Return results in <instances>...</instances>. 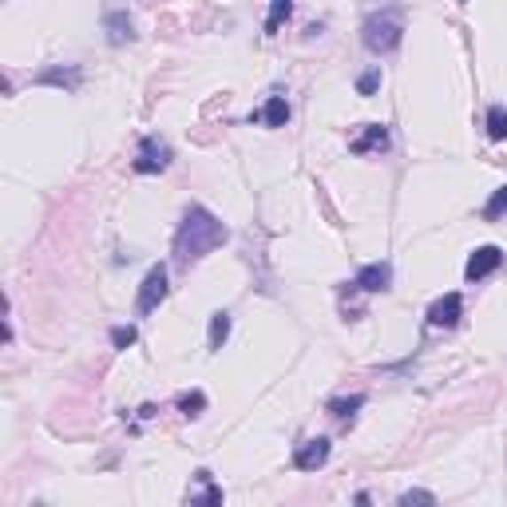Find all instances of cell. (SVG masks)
Instances as JSON below:
<instances>
[{
  "mask_svg": "<svg viewBox=\"0 0 507 507\" xmlns=\"http://www.w3.org/2000/svg\"><path fill=\"white\" fill-rule=\"evenodd\" d=\"M226 242V226L210 214L207 207H191L179 222V234H175V266L191 269L194 261H202L210 250H218Z\"/></svg>",
  "mask_w": 507,
  "mask_h": 507,
  "instance_id": "1",
  "label": "cell"
},
{
  "mask_svg": "<svg viewBox=\"0 0 507 507\" xmlns=\"http://www.w3.org/2000/svg\"><path fill=\"white\" fill-rule=\"evenodd\" d=\"M361 40H365V48H369V52H377V56L396 52L401 40H404L401 16H396V12H373L365 24H361Z\"/></svg>",
  "mask_w": 507,
  "mask_h": 507,
  "instance_id": "2",
  "label": "cell"
},
{
  "mask_svg": "<svg viewBox=\"0 0 507 507\" xmlns=\"http://www.w3.org/2000/svg\"><path fill=\"white\" fill-rule=\"evenodd\" d=\"M167 266H151L147 269V277H143V285H139V298H135V309L139 314H151V309H159V301L167 298Z\"/></svg>",
  "mask_w": 507,
  "mask_h": 507,
  "instance_id": "3",
  "label": "cell"
},
{
  "mask_svg": "<svg viewBox=\"0 0 507 507\" xmlns=\"http://www.w3.org/2000/svg\"><path fill=\"white\" fill-rule=\"evenodd\" d=\"M171 167V147H167L163 139H155V135H147V139L139 143V159H135V171L139 175H159Z\"/></svg>",
  "mask_w": 507,
  "mask_h": 507,
  "instance_id": "4",
  "label": "cell"
},
{
  "mask_svg": "<svg viewBox=\"0 0 507 507\" xmlns=\"http://www.w3.org/2000/svg\"><path fill=\"white\" fill-rule=\"evenodd\" d=\"M460 317H464L460 293H444V298H436L433 306H428V325L433 329H452V325H460Z\"/></svg>",
  "mask_w": 507,
  "mask_h": 507,
  "instance_id": "5",
  "label": "cell"
},
{
  "mask_svg": "<svg viewBox=\"0 0 507 507\" xmlns=\"http://www.w3.org/2000/svg\"><path fill=\"white\" fill-rule=\"evenodd\" d=\"M500 266H503V250L500 246H480L468 258V266H464V277H468V282H484V277L495 274Z\"/></svg>",
  "mask_w": 507,
  "mask_h": 507,
  "instance_id": "6",
  "label": "cell"
},
{
  "mask_svg": "<svg viewBox=\"0 0 507 507\" xmlns=\"http://www.w3.org/2000/svg\"><path fill=\"white\" fill-rule=\"evenodd\" d=\"M325 460H329V441L325 436H317V441H301L298 448H293V468H301V472H317Z\"/></svg>",
  "mask_w": 507,
  "mask_h": 507,
  "instance_id": "7",
  "label": "cell"
},
{
  "mask_svg": "<svg viewBox=\"0 0 507 507\" xmlns=\"http://www.w3.org/2000/svg\"><path fill=\"white\" fill-rule=\"evenodd\" d=\"M388 282H393V266H388V261H373V266L361 269L353 285H357V290H365V293H385Z\"/></svg>",
  "mask_w": 507,
  "mask_h": 507,
  "instance_id": "8",
  "label": "cell"
},
{
  "mask_svg": "<svg viewBox=\"0 0 507 507\" xmlns=\"http://www.w3.org/2000/svg\"><path fill=\"white\" fill-rule=\"evenodd\" d=\"M357 155H369V151H388V131L380 123H365V131L349 143Z\"/></svg>",
  "mask_w": 507,
  "mask_h": 507,
  "instance_id": "9",
  "label": "cell"
},
{
  "mask_svg": "<svg viewBox=\"0 0 507 507\" xmlns=\"http://www.w3.org/2000/svg\"><path fill=\"white\" fill-rule=\"evenodd\" d=\"M254 120H261L266 127H285L290 123V104H285V96H269L266 107H261Z\"/></svg>",
  "mask_w": 507,
  "mask_h": 507,
  "instance_id": "10",
  "label": "cell"
},
{
  "mask_svg": "<svg viewBox=\"0 0 507 507\" xmlns=\"http://www.w3.org/2000/svg\"><path fill=\"white\" fill-rule=\"evenodd\" d=\"M104 28H107V40H112V44H127V40L135 36V32H131V16H127V12H107Z\"/></svg>",
  "mask_w": 507,
  "mask_h": 507,
  "instance_id": "11",
  "label": "cell"
},
{
  "mask_svg": "<svg viewBox=\"0 0 507 507\" xmlns=\"http://www.w3.org/2000/svg\"><path fill=\"white\" fill-rule=\"evenodd\" d=\"M194 480H199V492H187L191 503H222V488L210 484V472H194Z\"/></svg>",
  "mask_w": 507,
  "mask_h": 507,
  "instance_id": "12",
  "label": "cell"
},
{
  "mask_svg": "<svg viewBox=\"0 0 507 507\" xmlns=\"http://www.w3.org/2000/svg\"><path fill=\"white\" fill-rule=\"evenodd\" d=\"M226 337H230V314H226V309H218L214 317H210V353H218L226 345Z\"/></svg>",
  "mask_w": 507,
  "mask_h": 507,
  "instance_id": "13",
  "label": "cell"
},
{
  "mask_svg": "<svg viewBox=\"0 0 507 507\" xmlns=\"http://www.w3.org/2000/svg\"><path fill=\"white\" fill-rule=\"evenodd\" d=\"M36 83H60V88L75 91V88H80V67H67V72H60V67H52V72H44Z\"/></svg>",
  "mask_w": 507,
  "mask_h": 507,
  "instance_id": "14",
  "label": "cell"
},
{
  "mask_svg": "<svg viewBox=\"0 0 507 507\" xmlns=\"http://www.w3.org/2000/svg\"><path fill=\"white\" fill-rule=\"evenodd\" d=\"M290 12H293V0H274L269 16H266V36H274V32L282 28V20H290Z\"/></svg>",
  "mask_w": 507,
  "mask_h": 507,
  "instance_id": "15",
  "label": "cell"
},
{
  "mask_svg": "<svg viewBox=\"0 0 507 507\" xmlns=\"http://www.w3.org/2000/svg\"><path fill=\"white\" fill-rule=\"evenodd\" d=\"M507 214V187H500L488 199V207H484V222H500V218Z\"/></svg>",
  "mask_w": 507,
  "mask_h": 507,
  "instance_id": "16",
  "label": "cell"
},
{
  "mask_svg": "<svg viewBox=\"0 0 507 507\" xmlns=\"http://www.w3.org/2000/svg\"><path fill=\"white\" fill-rule=\"evenodd\" d=\"M202 409H207V396H202L199 393V388H194V393H183L179 396V412H183V417H202Z\"/></svg>",
  "mask_w": 507,
  "mask_h": 507,
  "instance_id": "17",
  "label": "cell"
},
{
  "mask_svg": "<svg viewBox=\"0 0 507 507\" xmlns=\"http://www.w3.org/2000/svg\"><path fill=\"white\" fill-rule=\"evenodd\" d=\"M488 135H492V139H507V107L495 104L492 112H488Z\"/></svg>",
  "mask_w": 507,
  "mask_h": 507,
  "instance_id": "18",
  "label": "cell"
},
{
  "mask_svg": "<svg viewBox=\"0 0 507 507\" xmlns=\"http://www.w3.org/2000/svg\"><path fill=\"white\" fill-rule=\"evenodd\" d=\"M361 404H365V396H361V393H353L349 401H333V404H329V412H333L337 420H353V412H357Z\"/></svg>",
  "mask_w": 507,
  "mask_h": 507,
  "instance_id": "19",
  "label": "cell"
},
{
  "mask_svg": "<svg viewBox=\"0 0 507 507\" xmlns=\"http://www.w3.org/2000/svg\"><path fill=\"white\" fill-rule=\"evenodd\" d=\"M135 337H139V333H135L131 325H120V329H112V345H115V349H127V345H135Z\"/></svg>",
  "mask_w": 507,
  "mask_h": 507,
  "instance_id": "20",
  "label": "cell"
},
{
  "mask_svg": "<svg viewBox=\"0 0 507 507\" xmlns=\"http://www.w3.org/2000/svg\"><path fill=\"white\" fill-rule=\"evenodd\" d=\"M377 88H380V72H365V75L357 80V91H361V96H373Z\"/></svg>",
  "mask_w": 507,
  "mask_h": 507,
  "instance_id": "21",
  "label": "cell"
},
{
  "mask_svg": "<svg viewBox=\"0 0 507 507\" xmlns=\"http://www.w3.org/2000/svg\"><path fill=\"white\" fill-rule=\"evenodd\" d=\"M401 503H436V495L433 492H420V488H417V492H404Z\"/></svg>",
  "mask_w": 507,
  "mask_h": 507,
  "instance_id": "22",
  "label": "cell"
},
{
  "mask_svg": "<svg viewBox=\"0 0 507 507\" xmlns=\"http://www.w3.org/2000/svg\"><path fill=\"white\" fill-rule=\"evenodd\" d=\"M460 4H468V0H460Z\"/></svg>",
  "mask_w": 507,
  "mask_h": 507,
  "instance_id": "23",
  "label": "cell"
}]
</instances>
